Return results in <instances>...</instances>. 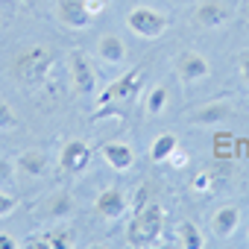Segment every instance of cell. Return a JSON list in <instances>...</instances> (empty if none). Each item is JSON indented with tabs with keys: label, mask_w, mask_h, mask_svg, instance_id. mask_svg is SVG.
Masks as SVG:
<instances>
[{
	"label": "cell",
	"mask_w": 249,
	"mask_h": 249,
	"mask_svg": "<svg viewBox=\"0 0 249 249\" xmlns=\"http://www.w3.org/2000/svg\"><path fill=\"white\" fill-rule=\"evenodd\" d=\"M211 226H214V234L217 237H231L234 229L240 226V208H234V205L217 208L214 217H211Z\"/></svg>",
	"instance_id": "obj_12"
},
{
	"label": "cell",
	"mask_w": 249,
	"mask_h": 249,
	"mask_svg": "<svg viewBox=\"0 0 249 249\" xmlns=\"http://www.w3.org/2000/svg\"><path fill=\"white\" fill-rule=\"evenodd\" d=\"M27 246H41V249H68V246H73V234H71V229H68V226H56V229H50V231H44V234L33 237Z\"/></svg>",
	"instance_id": "obj_13"
},
{
	"label": "cell",
	"mask_w": 249,
	"mask_h": 249,
	"mask_svg": "<svg viewBox=\"0 0 249 249\" xmlns=\"http://www.w3.org/2000/svg\"><path fill=\"white\" fill-rule=\"evenodd\" d=\"M126 208H129V199H126V194L117 191V188H106L97 196V202H94V211L103 220H117V217L126 214Z\"/></svg>",
	"instance_id": "obj_9"
},
{
	"label": "cell",
	"mask_w": 249,
	"mask_h": 249,
	"mask_svg": "<svg viewBox=\"0 0 249 249\" xmlns=\"http://www.w3.org/2000/svg\"><path fill=\"white\" fill-rule=\"evenodd\" d=\"M97 53L106 65H120L123 59H126V44H123V38L117 36H103L97 41Z\"/></svg>",
	"instance_id": "obj_14"
},
{
	"label": "cell",
	"mask_w": 249,
	"mask_h": 249,
	"mask_svg": "<svg viewBox=\"0 0 249 249\" xmlns=\"http://www.w3.org/2000/svg\"><path fill=\"white\" fill-rule=\"evenodd\" d=\"M179 243H182L185 249H202V246H205V237H202V231H199L191 220H185V223L179 226Z\"/></svg>",
	"instance_id": "obj_19"
},
{
	"label": "cell",
	"mask_w": 249,
	"mask_h": 249,
	"mask_svg": "<svg viewBox=\"0 0 249 249\" xmlns=\"http://www.w3.org/2000/svg\"><path fill=\"white\" fill-rule=\"evenodd\" d=\"M150 194H153V188L150 185H141V191L135 194V208H144L150 202Z\"/></svg>",
	"instance_id": "obj_25"
},
{
	"label": "cell",
	"mask_w": 249,
	"mask_h": 249,
	"mask_svg": "<svg viewBox=\"0 0 249 249\" xmlns=\"http://www.w3.org/2000/svg\"><path fill=\"white\" fill-rule=\"evenodd\" d=\"M56 12H59V21L68 30H85L94 21V15L85 9V0H59Z\"/></svg>",
	"instance_id": "obj_8"
},
{
	"label": "cell",
	"mask_w": 249,
	"mask_h": 249,
	"mask_svg": "<svg viewBox=\"0 0 249 249\" xmlns=\"http://www.w3.org/2000/svg\"><path fill=\"white\" fill-rule=\"evenodd\" d=\"M18 208V196H9V194H0V217H6Z\"/></svg>",
	"instance_id": "obj_24"
},
{
	"label": "cell",
	"mask_w": 249,
	"mask_h": 249,
	"mask_svg": "<svg viewBox=\"0 0 249 249\" xmlns=\"http://www.w3.org/2000/svg\"><path fill=\"white\" fill-rule=\"evenodd\" d=\"M229 114H231L229 103H208V106H205L202 111H196L191 120H194V123H202V126H217V123H223Z\"/></svg>",
	"instance_id": "obj_17"
},
{
	"label": "cell",
	"mask_w": 249,
	"mask_h": 249,
	"mask_svg": "<svg viewBox=\"0 0 249 249\" xmlns=\"http://www.w3.org/2000/svg\"><path fill=\"white\" fill-rule=\"evenodd\" d=\"M15 246H18V240L12 234H6V231L0 234V249H15Z\"/></svg>",
	"instance_id": "obj_29"
},
{
	"label": "cell",
	"mask_w": 249,
	"mask_h": 249,
	"mask_svg": "<svg viewBox=\"0 0 249 249\" xmlns=\"http://www.w3.org/2000/svg\"><path fill=\"white\" fill-rule=\"evenodd\" d=\"M18 126V117H15V111L0 100V129H15Z\"/></svg>",
	"instance_id": "obj_22"
},
{
	"label": "cell",
	"mask_w": 249,
	"mask_h": 249,
	"mask_svg": "<svg viewBox=\"0 0 249 249\" xmlns=\"http://www.w3.org/2000/svg\"><path fill=\"white\" fill-rule=\"evenodd\" d=\"M246 15H249V0H246Z\"/></svg>",
	"instance_id": "obj_30"
},
{
	"label": "cell",
	"mask_w": 249,
	"mask_h": 249,
	"mask_svg": "<svg viewBox=\"0 0 249 249\" xmlns=\"http://www.w3.org/2000/svg\"><path fill=\"white\" fill-rule=\"evenodd\" d=\"M179 147V138L173 135V132H164V135H159L156 141H153V147H150V159L159 164V161H167L170 159V153Z\"/></svg>",
	"instance_id": "obj_18"
},
{
	"label": "cell",
	"mask_w": 249,
	"mask_h": 249,
	"mask_svg": "<svg viewBox=\"0 0 249 249\" xmlns=\"http://www.w3.org/2000/svg\"><path fill=\"white\" fill-rule=\"evenodd\" d=\"M53 65H56L53 50L38 47V44H30V47L18 50V56L12 59V76L21 85H41L50 76Z\"/></svg>",
	"instance_id": "obj_1"
},
{
	"label": "cell",
	"mask_w": 249,
	"mask_h": 249,
	"mask_svg": "<svg viewBox=\"0 0 249 249\" xmlns=\"http://www.w3.org/2000/svg\"><path fill=\"white\" fill-rule=\"evenodd\" d=\"M176 73L185 82H199V79H208L211 76V65H208V59L199 50H185L176 59Z\"/></svg>",
	"instance_id": "obj_6"
},
{
	"label": "cell",
	"mask_w": 249,
	"mask_h": 249,
	"mask_svg": "<svg viewBox=\"0 0 249 249\" xmlns=\"http://www.w3.org/2000/svg\"><path fill=\"white\" fill-rule=\"evenodd\" d=\"M164 108H167V88L164 85H156L150 91V97H147V111L150 114H161Z\"/></svg>",
	"instance_id": "obj_20"
},
{
	"label": "cell",
	"mask_w": 249,
	"mask_h": 249,
	"mask_svg": "<svg viewBox=\"0 0 249 249\" xmlns=\"http://www.w3.org/2000/svg\"><path fill=\"white\" fill-rule=\"evenodd\" d=\"M103 159L114 170H129L132 161H135V150L129 144H123V141H108V144H103Z\"/></svg>",
	"instance_id": "obj_11"
},
{
	"label": "cell",
	"mask_w": 249,
	"mask_h": 249,
	"mask_svg": "<svg viewBox=\"0 0 249 249\" xmlns=\"http://www.w3.org/2000/svg\"><path fill=\"white\" fill-rule=\"evenodd\" d=\"M138 88H141V71L135 68V71H129V73H123L120 79H114V82L100 94V103H103V106H108V103H132L135 94H138Z\"/></svg>",
	"instance_id": "obj_4"
},
{
	"label": "cell",
	"mask_w": 249,
	"mask_h": 249,
	"mask_svg": "<svg viewBox=\"0 0 249 249\" xmlns=\"http://www.w3.org/2000/svg\"><path fill=\"white\" fill-rule=\"evenodd\" d=\"M44 214H47V220H68L73 214V196L68 191L53 194L47 199V205H44Z\"/></svg>",
	"instance_id": "obj_15"
},
{
	"label": "cell",
	"mask_w": 249,
	"mask_h": 249,
	"mask_svg": "<svg viewBox=\"0 0 249 249\" xmlns=\"http://www.w3.org/2000/svg\"><path fill=\"white\" fill-rule=\"evenodd\" d=\"M161 231H164V208L156 199H150L144 208H135L126 237L132 246H153L161 237Z\"/></svg>",
	"instance_id": "obj_2"
},
{
	"label": "cell",
	"mask_w": 249,
	"mask_h": 249,
	"mask_svg": "<svg viewBox=\"0 0 249 249\" xmlns=\"http://www.w3.org/2000/svg\"><path fill=\"white\" fill-rule=\"evenodd\" d=\"M211 185H214V173H208V170L196 173V176H194V182H191V188H194V191H199V194H208V191H211Z\"/></svg>",
	"instance_id": "obj_21"
},
{
	"label": "cell",
	"mask_w": 249,
	"mask_h": 249,
	"mask_svg": "<svg viewBox=\"0 0 249 249\" xmlns=\"http://www.w3.org/2000/svg\"><path fill=\"white\" fill-rule=\"evenodd\" d=\"M229 18H231V9L226 3H220V0H202V3L194 9V21L199 27H208V30L223 27Z\"/></svg>",
	"instance_id": "obj_10"
},
{
	"label": "cell",
	"mask_w": 249,
	"mask_h": 249,
	"mask_svg": "<svg viewBox=\"0 0 249 249\" xmlns=\"http://www.w3.org/2000/svg\"><path fill=\"white\" fill-rule=\"evenodd\" d=\"M85 9L97 18V15H103V12H106V0H85Z\"/></svg>",
	"instance_id": "obj_28"
},
{
	"label": "cell",
	"mask_w": 249,
	"mask_h": 249,
	"mask_svg": "<svg viewBox=\"0 0 249 249\" xmlns=\"http://www.w3.org/2000/svg\"><path fill=\"white\" fill-rule=\"evenodd\" d=\"M167 161H170V167L182 170V167H188V164H191V156H188V153H185L182 147H176V150L170 153V159H167Z\"/></svg>",
	"instance_id": "obj_23"
},
{
	"label": "cell",
	"mask_w": 249,
	"mask_h": 249,
	"mask_svg": "<svg viewBox=\"0 0 249 249\" xmlns=\"http://www.w3.org/2000/svg\"><path fill=\"white\" fill-rule=\"evenodd\" d=\"M18 170L24 176H41L47 170V156L41 150H27L18 156Z\"/></svg>",
	"instance_id": "obj_16"
},
{
	"label": "cell",
	"mask_w": 249,
	"mask_h": 249,
	"mask_svg": "<svg viewBox=\"0 0 249 249\" xmlns=\"http://www.w3.org/2000/svg\"><path fill=\"white\" fill-rule=\"evenodd\" d=\"M237 68H240V79H243V82H249V50H243V53H240Z\"/></svg>",
	"instance_id": "obj_26"
},
{
	"label": "cell",
	"mask_w": 249,
	"mask_h": 249,
	"mask_svg": "<svg viewBox=\"0 0 249 249\" xmlns=\"http://www.w3.org/2000/svg\"><path fill=\"white\" fill-rule=\"evenodd\" d=\"M91 161V147L79 138H71L65 147H62V156H59V164L65 173H82Z\"/></svg>",
	"instance_id": "obj_7"
},
{
	"label": "cell",
	"mask_w": 249,
	"mask_h": 249,
	"mask_svg": "<svg viewBox=\"0 0 249 249\" xmlns=\"http://www.w3.org/2000/svg\"><path fill=\"white\" fill-rule=\"evenodd\" d=\"M71 79H73V88L79 94H94L97 91V73H94V65L88 62V56L82 50H73L71 53Z\"/></svg>",
	"instance_id": "obj_5"
},
{
	"label": "cell",
	"mask_w": 249,
	"mask_h": 249,
	"mask_svg": "<svg viewBox=\"0 0 249 249\" xmlns=\"http://www.w3.org/2000/svg\"><path fill=\"white\" fill-rule=\"evenodd\" d=\"M126 24H129V30H132L135 36H141V38H159V36L167 30V18H164L159 9H153V6H138V9H132V12L126 15Z\"/></svg>",
	"instance_id": "obj_3"
},
{
	"label": "cell",
	"mask_w": 249,
	"mask_h": 249,
	"mask_svg": "<svg viewBox=\"0 0 249 249\" xmlns=\"http://www.w3.org/2000/svg\"><path fill=\"white\" fill-rule=\"evenodd\" d=\"M12 173H15L12 161H9V159H0V182H9V179H12Z\"/></svg>",
	"instance_id": "obj_27"
}]
</instances>
